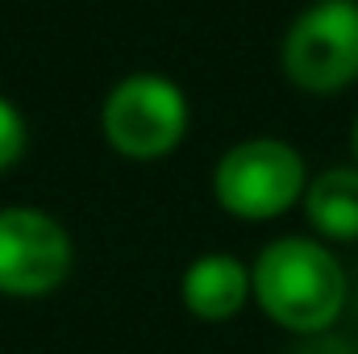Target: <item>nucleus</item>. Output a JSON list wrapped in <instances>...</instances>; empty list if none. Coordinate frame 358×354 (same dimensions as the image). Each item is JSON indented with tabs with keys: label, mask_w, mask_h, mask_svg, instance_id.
Returning <instances> with one entry per match:
<instances>
[{
	"label": "nucleus",
	"mask_w": 358,
	"mask_h": 354,
	"mask_svg": "<svg viewBox=\"0 0 358 354\" xmlns=\"http://www.w3.org/2000/svg\"><path fill=\"white\" fill-rule=\"evenodd\" d=\"M346 271L321 238L283 234L250 263V300L292 338L329 334L346 313Z\"/></svg>",
	"instance_id": "nucleus-1"
},
{
	"label": "nucleus",
	"mask_w": 358,
	"mask_h": 354,
	"mask_svg": "<svg viewBox=\"0 0 358 354\" xmlns=\"http://www.w3.org/2000/svg\"><path fill=\"white\" fill-rule=\"evenodd\" d=\"M304 155L283 138H246L213 167V200L238 221H275L304 200Z\"/></svg>",
	"instance_id": "nucleus-2"
},
{
	"label": "nucleus",
	"mask_w": 358,
	"mask_h": 354,
	"mask_svg": "<svg viewBox=\"0 0 358 354\" xmlns=\"http://www.w3.org/2000/svg\"><path fill=\"white\" fill-rule=\"evenodd\" d=\"M187 117H192V108H187L183 88L155 71L117 80L100 104L104 142L121 159H134V163L167 159L187 134Z\"/></svg>",
	"instance_id": "nucleus-3"
},
{
	"label": "nucleus",
	"mask_w": 358,
	"mask_h": 354,
	"mask_svg": "<svg viewBox=\"0 0 358 354\" xmlns=\"http://www.w3.org/2000/svg\"><path fill=\"white\" fill-rule=\"evenodd\" d=\"M283 76L308 96H334L358 80V4L355 0H317L304 8L279 50Z\"/></svg>",
	"instance_id": "nucleus-4"
},
{
	"label": "nucleus",
	"mask_w": 358,
	"mask_h": 354,
	"mask_svg": "<svg viewBox=\"0 0 358 354\" xmlns=\"http://www.w3.org/2000/svg\"><path fill=\"white\" fill-rule=\"evenodd\" d=\"M71 263L76 246L59 217L29 204L0 208V296H46L71 275Z\"/></svg>",
	"instance_id": "nucleus-5"
},
{
	"label": "nucleus",
	"mask_w": 358,
	"mask_h": 354,
	"mask_svg": "<svg viewBox=\"0 0 358 354\" xmlns=\"http://www.w3.org/2000/svg\"><path fill=\"white\" fill-rule=\"evenodd\" d=\"M179 300L196 321H208V325L234 321L250 304V267L238 255L208 250L183 267Z\"/></svg>",
	"instance_id": "nucleus-6"
},
{
	"label": "nucleus",
	"mask_w": 358,
	"mask_h": 354,
	"mask_svg": "<svg viewBox=\"0 0 358 354\" xmlns=\"http://www.w3.org/2000/svg\"><path fill=\"white\" fill-rule=\"evenodd\" d=\"M304 217L325 242H358V167H325L304 187Z\"/></svg>",
	"instance_id": "nucleus-7"
},
{
	"label": "nucleus",
	"mask_w": 358,
	"mask_h": 354,
	"mask_svg": "<svg viewBox=\"0 0 358 354\" xmlns=\"http://www.w3.org/2000/svg\"><path fill=\"white\" fill-rule=\"evenodd\" d=\"M25 142H29V129H25V117L13 100L0 96V171L17 167L21 155H25Z\"/></svg>",
	"instance_id": "nucleus-8"
},
{
	"label": "nucleus",
	"mask_w": 358,
	"mask_h": 354,
	"mask_svg": "<svg viewBox=\"0 0 358 354\" xmlns=\"http://www.w3.org/2000/svg\"><path fill=\"white\" fill-rule=\"evenodd\" d=\"M287 354H355V346H350V342H342V338L329 330V334H313V338H300V342H296V346H292Z\"/></svg>",
	"instance_id": "nucleus-9"
},
{
	"label": "nucleus",
	"mask_w": 358,
	"mask_h": 354,
	"mask_svg": "<svg viewBox=\"0 0 358 354\" xmlns=\"http://www.w3.org/2000/svg\"><path fill=\"white\" fill-rule=\"evenodd\" d=\"M350 150H355V167H358V117H355V129H350Z\"/></svg>",
	"instance_id": "nucleus-10"
},
{
	"label": "nucleus",
	"mask_w": 358,
	"mask_h": 354,
	"mask_svg": "<svg viewBox=\"0 0 358 354\" xmlns=\"http://www.w3.org/2000/svg\"><path fill=\"white\" fill-rule=\"evenodd\" d=\"M355 354H358V346H355Z\"/></svg>",
	"instance_id": "nucleus-11"
}]
</instances>
